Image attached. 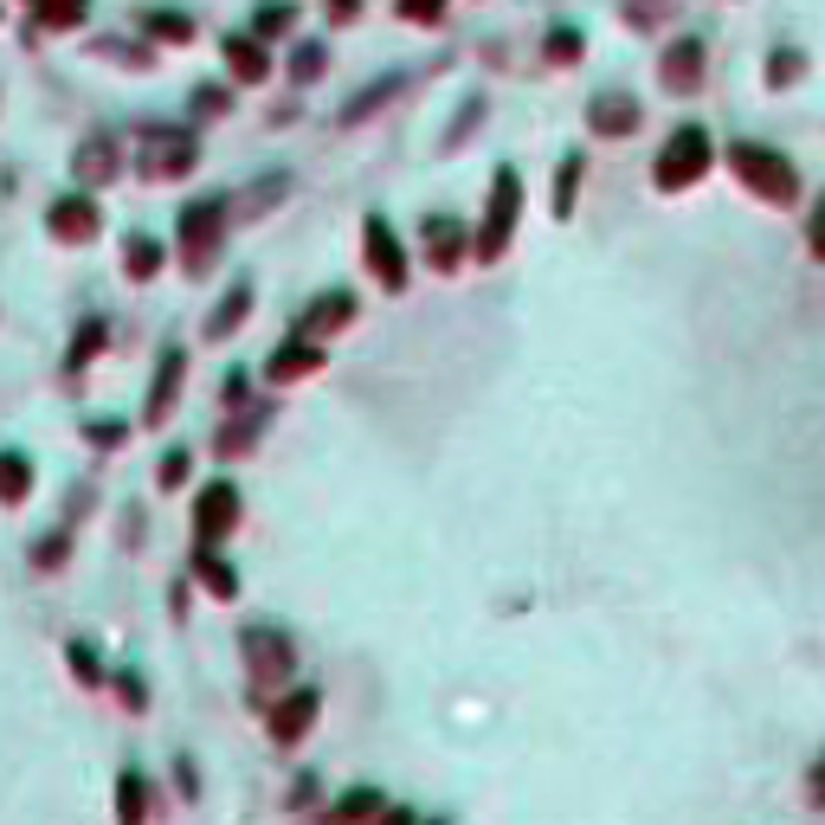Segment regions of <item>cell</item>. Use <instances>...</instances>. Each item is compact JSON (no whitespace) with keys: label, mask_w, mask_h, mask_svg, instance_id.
<instances>
[{"label":"cell","mask_w":825,"mask_h":825,"mask_svg":"<svg viewBox=\"0 0 825 825\" xmlns=\"http://www.w3.org/2000/svg\"><path fill=\"white\" fill-rule=\"evenodd\" d=\"M419 239H426V264L432 271H458V259H464V226L451 220V213H432V220L419 226Z\"/></svg>","instance_id":"obj_14"},{"label":"cell","mask_w":825,"mask_h":825,"mask_svg":"<svg viewBox=\"0 0 825 825\" xmlns=\"http://www.w3.org/2000/svg\"><path fill=\"white\" fill-rule=\"evenodd\" d=\"M33 497V458L27 451H0V503H27Z\"/></svg>","instance_id":"obj_21"},{"label":"cell","mask_w":825,"mask_h":825,"mask_svg":"<svg viewBox=\"0 0 825 825\" xmlns=\"http://www.w3.org/2000/svg\"><path fill=\"white\" fill-rule=\"evenodd\" d=\"M400 91H407V77H380V84H368V91H362V97H355V104L342 111V123H362V116H375L380 104H394Z\"/></svg>","instance_id":"obj_26"},{"label":"cell","mask_w":825,"mask_h":825,"mask_svg":"<svg viewBox=\"0 0 825 825\" xmlns=\"http://www.w3.org/2000/svg\"><path fill=\"white\" fill-rule=\"evenodd\" d=\"M297 27V7L284 0V7H259V20H252V33L259 39H278V33H291Z\"/></svg>","instance_id":"obj_32"},{"label":"cell","mask_w":825,"mask_h":825,"mask_svg":"<svg viewBox=\"0 0 825 825\" xmlns=\"http://www.w3.org/2000/svg\"><path fill=\"white\" fill-rule=\"evenodd\" d=\"M226 72L232 84H264L271 77V52L259 33H226Z\"/></svg>","instance_id":"obj_16"},{"label":"cell","mask_w":825,"mask_h":825,"mask_svg":"<svg viewBox=\"0 0 825 825\" xmlns=\"http://www.w3.org/2000/svg\"><path fill=\"white\" fill-rule=\"evenodd\" d=\"M323 65H330L323 39H303L297 52H291V77H297V84H316V77H323Z\"/></svg>","instance_id":"obj_28"},{"label":"cell","mask_w":825,"mask_h":825,"mask_svg":"<svg viewBox=\"0 0 825 825\" xmlns=\"http://www.w3.org/2000/svg\"><path fill=\"white\" fill-rule=\"evenodd\" d=\"M478 116H484V104H478V97H464V116H458V123H451L446 149H458V143H464V136H471V123H478Z\"/></svg>","instance_id":"obj_38"},{"label":"cell","mask_w":825,"mask_h":825,"mask_svg":"<svg viewBox=\"0 0 825 825\" xmlns=\"http://www.w3.org/2000/svg\"><path fill=\"white\" fill-rule=\"evenodd\" d=\"M800 72H806V59H800L793 45H774V59H767V84H774V91H787Z\"/></svg>","instance_id":"obj_31"},{"label":"cell","mask_w":825,"mask_h":825,"mask_svg":"<svg viewBox=\"0 0 825 825\" xmlns=\"http://www.w3.org/2000/svg\"><path fill=\"white\" fill-rule=\"evenodd\" d=\"M239 651H246V671H252V697L284 690L291 671H297V645L284 638V626H246V633H239Z\"/></svg>","instance_id":"obj_3"},{"label":"cell","mask_w":825,"mask_h":825,"mask_svg":"<svg viewBox=\"0 0 825 825\" xmlns=\"http://www.w3.org/2000/svg\"><path fill=\"white\" fill-rule=\"evenodd\" d=\"M638 123H645V104H633L626 91H606V97L587 104V129L594 136H633Z\"/></svg>","instance_id":"obj_13"},{"label":"cell","mask_w":825,"mask_h":825,"mask_svg":"<svg viewBox=\"0 0 825 825\" xmlns=\"http://www.w3.org/2000/svg\"><path fill=\"white\" fill-rule=\"evenodd\" d=\"M581 168H587V155H567L562 161V181H555V220L574 213V194H581Z\"/></svg>","instance_id":"obj_29"},{"label":"cell","mask_w":825,"mask_h":825,"mask_svg":"<svg viewBox=\"0 0 825 825\" xmlns=\"http://www.w3.org/2000/svg\"><path fill=\"white\" fill-rule=\"evenodd\" d=\"M323 368V348H316V336H291L271 348V362H264V380H310Z\"/></svg>","instance_id":"obj_12"},{"label":"cell","mask_w":825,"mask_h":825,"mask_svg":"<svg viewBox=\"0 0 825 825\" xmlns=\"http://www.w3.org/2000/svg\"><path fill=\"white\" fill-rule=\"evenodd\" d=\"M246 316H252V284L239 278V284H232V291L220 297V310L207 316V342H226L232 330H239V323H246Z\"/></svg>","instance_id":"obj_19"},{"label":"cell","mask_w":825,"mask_h":825,"mask_svg":"<svg viewBox=\"0 0 825 825\" xmlns=\"http://www.w3.org/2000/svg\"><path fill=\"white\" fill-rule=\"evenodd\" d=\"M362 252H368L375 284H387V291H407V252H400V232L380 220V213H368V226H362Z\"/></svg>","instance_id":"obj_7"},{"label":"cell","mask_w":825,"mask_h":825,"mask_svg":"<svg viewBox=\"0 0 825 825\" xmlns=\"http://www.w3.org/2000/svg\"><path fill=\"white\" fill-rule=\"evenodd\" d=\"M806 252L825 264V194H819V207H813V220H806Z\"/></svg>","instance_id":"obj_37"},{"label":"cell","mask_w":825,"mask_h":825,"mask_svg":"<svg viewBox=\"0 0 825 825\" xmlns=\"http://www.w3.org/2000/svg\"><path fill=\"white\" fill-rule=\"evenodd\" d=\"M116 813H123V819H143V813H149V793H143L136 774H123V787H116Z\"/></svg>","instance_id":"obj_33"},{"label":"cell","mask_w":825,"mask_h":825,"mask_svg":"<svg viewBox=\"0 0 825 825\" xmlns=\"http://www.w3.org/2000/svg\"><path fill=\"white\" fill-rule=\"evenodd\" d=\"M181 380H188V355H181V348H161V368H155L149 407H143V419H149V426H161V419H168L175 394H181Z\"/></svg>","instance_id":"obj_17"},{"label":"cell","mask_w":825,"mask_h":825,"mask_svg":"<svg viewBox=\"0 0 825 825\" xmlns=\"http://www.w3.org/2000/svg\"><path fill=\"white\" fill-rule=\"evenodd\" d=\"M84 13H91V0H45V7H33V20L45 33H72V27H84Z\"/></svg>","instance_id":"obj_24"},{"label":"cell","mask_w":825,"mask_h":825,"mask_svg":"<svg viewBox=\"0 0 825 825\" xmlns=\"http://www.w3.org/2000/svg\"><path fill=\"white\" fill-rule=\"evenodd\" d=\"M336 813H387V800L380 793H348V800H336Z\"/></svg>","instance_id":"obj_40"},{"label":"cell","mask_w":825,"mask_h":825,"mask_svg":"<svg viewBox=\"0 0 825 825\" xmlns=\"http://www.w3.org/2000/svg\"><path fill=\"white\" fill-rule=\"evenodd\" d=\"M72 175L84 181V188H104V181H116V175H123V161H116V143H111V136H91V143H77Z\"/></svg>","instance_id":"obj_18"},{"label":"cell","mask_w":825,"mask_h":825,"mask_svg":"<svg viewBox=\"0 0 825 825\" xmlns=\"http://www.w3.org/2000/svg\"><path fill=\"white\" fill-rule=\"evenodd\" d=\"M123 432H129V426H116V419H111V426H91V439H97V446H116Z\"/></svg>","instance_id":"obj_43"},{"label":"cell","mask_w":825,"mask_h":825,"mask_svg":"<svg viewBox=\"0 0 825 825\" xmlns=\"http://www.w3.org/2000/svg\"><path fill=\"white\" fill-rule=\"evenodd\" d=\"M194 581H200L213 601H232V594H239V574H232V562L213 555V542H200V555H194Z\"/></svg>","instance_id":"obj_20"},{"label":"cell","mask_w":825,"mask_h":825,"mask_svg":"<svg viewBox=\"0 0 825 825\" xmlns=\"http://www.w3.org/2000/svg\"><path fill=\"white\" fill-rule=\"evenodd\" d=\"M729 168H735V181L749 194H761L767 207H787L793 194H800V175H793L787 155H774L767 143H735L729 149Z\"/></svg>","instance_id":"obj_2"},{"label":"cell","mask_w":825,"mask_h":825,"mask_svg":"<svg viewBox=\"0 0 825 825\" xmlns=\"http://www.w3.org/2000/svg\"><path fill=\"white\" fill-rule=\"evenodd\" d=\"M97 226H104V207H97L91 194H59L52 213H45V232H52L59 246H91Z\"/></svg>","instance_id":"obj_8"},{"label":"cell","mask_w":825,"mask_h":825,"mask_svg":"<svg viewBox=\"0 0 825 825\" xmlns=\"http://www.w3.org/2000/svg\"><path fill=\"white\" fill-rule=\"evenodd\" d=\"M65 665H72L77 683H97V677H104V671H97V651H91V645H72V651H65Z\"/></svg>","instance_id":"obj_36"},{"label":"cell","mask_w":825,"mask_h":825,"mask_svg":"<svg viewBox=\"0 0 825 825\" xmlns=\"http://www.w3.org/2000/svg\"><path fill=\"white\" fill-rule=\"evenodd\" d=\"M155 271H161V246H155L149 232H123V278L149 284Z\"/></svg>","instance_id":"obj_22"},{"label":"cell","mask_w":825,"mask_h":825,"mask_svg":"<svg viewBox=\"0 0 825 825\" xmlns=\"http://www.w3.org/2000/svg\"><path fill=\"white\" fill-rule=\"evenodd\" d=\"M703 175H710V129H703V123H683L671 143H665V155L651 161V188L677 194V188H690V181H703Z\"/></svg>","instance_id":"obj_4"},{"label":"cell","mask_w":825,"mask_h":825,"mask_svg":"<svg viewBox=\"0 0 825 825\" xmlns=\"http://www.w3.org/2000/svg\"><path fill=\"white\" fill-rule=\"evenodd\" d=\"M104 336H111V330H104V316H91V323L72 336V348H65V368H72V375H77V368H91V355L104 348Z\"/></svg>","instance_id":"obj_27"},{"label":"cell","mask_w":825,"mask_h":825,"mask_svg":"<svg viewBox=\"0 0 825 825\" xmlns=\"http://www.w3.org/2000/svg\"><path fill=\"white\" fill-rule=\"evenodd\" d=\"M806 800H813V806H825V761L813 767V787H806Z\"/></svg>","instance_id":"obj_44"},{"label":"cell","mask_w":825,"mask_h":825,"mask_svg":"<svg viewBox=\"0 0 825 825\" xmlns=\"http://www.w3.org/2000/svg\"><path fill=\"white\" fill-rule=\"evenodd\" d=\"M232 529H239V484L220 478V484L200 490V503H194V535L200 542H226Z\"/></svg>","instance_id":"obj_9"},{"label":"cell","mask_w":825,"mask_h":825,"mask_svg":"<svg viewBox=\"0 0 825 825\" xmlns=\"http://www.w3.org/2000/svg\"><path fill=\"white\" fill-rule=\"evenodd\" d=\"M188 471H194V451H188V446H168V451H161V471H155V484H161V490H181V484H188Z\"/></svg>","instance_id":"obj_30"},{"label":"cell","mask_w":825,"mask_h":825,"mask_svg":"<svg viewBox=\"0 0 825 825\" xmlns=\"http://www.w3.org/2000/svg\"><path fill=\"white\" fill-rule=\"evenodd\" d=\"M143 27H149L155 39H168V45H188V39H194V13H175V7H149V13H143Z\"/></svg>","instance_id":"obj_25"},{"label":"cell","mask_w":825,"mask_h":825,"mask_svg":"<svg viewBox=\"0 0 825 825\" xmlns=\"http://www.w3.org/2000/svg\"><path fill=\"white\" fill-rule=\"evenodd\" d=\"M549 59H555V65H574V59H581V33H574V27H555V33H549Z\"/></svg>","instance_id":"obj_35"},{"label":"cell","mask_w":825,"mask_h":825,"mask_svg":"<svg viewBox=\"0 0 825 825\" xmlns=\"http://www.w3.org/2000/svg\"><path fill=\"white\" fill-rule=\"evenodd\" d=\"M259 426H264V412H259V407L246 412V419H226V426H220V439H213V451H220V458H239V451H252Z\"/></svg>","instance_id":"obj_23"},{"label":"cell","mask_w":825,"mask_h":825,"mask_svg":"<svg viewBox=\"0 0 825 825\" xmlns=\"http://www.w3.org/2000/svg\"><path fill=\"white\" fill-rule=\"evenodd\" d=\"M27 7H45V0H27Z\"/></svg>","instance_id":"obj_45"},{"label":"cell","mask_w":825,"mask_h":825,"mask_svg":"<svg viewBox=\"0 0 825 825\" xmlns=\"http://www.w3.org/2000/svg\"><path fill=\"white\" fill-rule=\"evenodd\" d=\"M710 72V59H703V39H671L665 45V59H658V84L671 91V97H690L697 84Z\"/></svg>","instance_id":"obj_10"},{"label":"cell","mask_w":825,"mask_h":825,"mask_svg":"<svg viewBox=\"0 0 825 825\" xmlns=\"http://www.w3.org/2000/svg\"><path fill=\"white\" fill-rule=\"evenodd\" d=\"M226 111V91L220 84H200V91H194V116H220Z\"/></svg>","instance_id":"obj_39"},{"label":"cell","mask_w":825,"mask_h":825,"mask_svg":"<svg viewBox=\"0 0 825 825\" xmlns=\"http://www.w3.org/2000/svg\"><path fill=\"white\" fill-rule=\"evenodd\" d=\"M516 213H523V175H516V168H497V181H490V207H484V226H478V259H484V264L510 252Z\"/></svg>","instance_id":"obj_5"},{"label":"cell","mask_w":825,"mask_h":825,"mask_svg":"<svg viewBox=\"0 0 825 825\" xmlns=\"http://www.w3.org/2000/svg\"><path fill=\"white\" fill-rule=\"evenodd\" d=\"M400 20H412V27H439V20H446V0H400Z\"/></svg>","instance_id":"obj_34"},{"label":"cell","mask_w":825,"mask_h":825,"mask_svg":"<svg viewBox=\"0 0 825 825\" xmlns=\"http://www.w3.org/2000/svg\"><path fill=\"white\" fill-rule=\"evenodd\" d=\"M226 220H232V207H226L220 194H207V200L181 207V226H175V252H181V264H188V278L213 271V259H220V239H226Z\"/></svg>","instance_id":"obj_1"},{"label":"cell","mask_w":825,"mask_h":825,"mask_svg":"<svg viewBox=\"0 0 825 825\" xmlns=\"http://www.w3.org/2000/svg\"><path fill=\"white\" fill-rule=\"evenodd\" d=\"M348 323H355V291H323V297L310 303V310H303L297 316V336H330V330H348Z\"/></svg>","instance_id":"obj_15"},{"label":"cell","mask_w":825,"mask_h":825,"mask_svg":"<svg viewBox=\"0 0 825 825\" xmlns=\"http://www.w3.org/2000/svg\"><path fill=\"white\" fill-rule=\"evenodd\" d=\"M136 149H143V161H136L143 181H175V175H188L194 161H200V143H194L188 129H161V123L136 129Z\"/></svg>","instance_id":"obj_6"},{"label":"cell","mask_w":825,"mask_h":825,"mask_svg":"<svg viewBox=\"0 0 825 825\" xmlns=\"http://www.w3.org/2000/svg\"><path fill=\"white\" fill-rule=\"evenodd\" d=\"M316 710H323V697H316V690H291V697H278V703H271V742H278V749L303 742V735H310V722H316Z\"/></svg>","instance_id":"obj_11"},{"label":"cell","mask_w":825,"mask_h":825,"mask_svg":"<svg viewBox=\"0 0 825 825\" xmlns=\"http://www.w3.org/2000/svg\"><path fill=\"white\" fill-rule=\"evenodd\" d=\"M323 13H330L336 27H355V20H362V0H323Z\"/></svg>","instance_id":"obj_41"},{"label":"cell","mask_w":825,"mask_h":825,"mask_svg":"<svg viewBox=\"0 0 825 825\" xmlns=\"http://www.w3.org/2000/svg\"><path fill=\"white\" fill-rule=\"evenodd\" d=\"M116 697H123L129 710H143V703H149V690H143V677H116Z\"/></svg>","instance_id":"obj_42"}]
</instances>
